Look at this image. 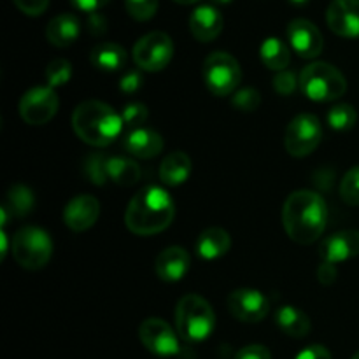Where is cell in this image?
<instances>
[{
    "label": "cell",
    "instance_id": "f546056e",
    "mask_svg": "<svg viewBox=\"0 0 359 359\" xmlns=\"http://www.w3.org/2000/svg\"><path fill=\"white\" fill-rule=\"evenodd\" d=\"M70 77H72V63L69 60L56 58L46 67V83L53 90L69 83Z\"/></svg>",
    "mask_w": 359,
    "mask_h": 359
},
{
    "label": "cell",
    "instance_id": "9a60e30c",
    "mask_svg": "<svg viewBox=\"0 0 359 359\" xmlns=\"http://www.w3.org/2000/svg\"><path fill=\"white\" fill-rule=\"evenodd\" d=\"M100 216V202L93 195H77L63 210V221L72 231H86Z\"/></svg>",
    "mask_w": 359,
    "mask_h": 359
},
{
    "label": "cell",
    "instance_id": "8992f818",
    "mask_svg": "<svg viewBox=\"0 0 359 359\" xmlns=\"http://www.w3.org/2000/svg\"><path fill=\"white\" fill-rule=\"evenodd\" d=\"M11 252L21 269L41 270L51 259L53 241L42 228L23 226L14 233Z\"/></svg>",
    "mask_w": 359,
    "mask_h": 359
},
{
    "label": "cell",
    "instance_id": "60d3db41",
    "mask_svg": "<svg viewBox=\"0 0 359 359\" xmlns=\"http://www.w3.org/2000/svg\"><path fill=\"white\" fill-rule=\"evenodd\" d=\"M337 276H339V270H337L335 265H330V263H321L318 270V279L319 283L325 284V286H330V284L335 283Z\"/></svg>",
    "mask_w": 359,
    "mask_h": 359
},
{
    "label": "cell",
    "instance_id": "ffe728a7",
    "mask_svg": "<svg viewBox=\"0 0 359 359\" xmlns=\"http://www.w3.org/2000/svg\"><path fill=\"white\" fill-rule=\"evenodd\" d=\"M81 21L70 13L58 14L46 27V37L56 48H69L79 39Z\"/></svg>",
    "mask_w": 359,
    "mask_h": 359
},
{
    "label": "cell",
    "instance_id": "ac0fdd59",
    "mask_svg": "<svg viewBox=\"0 0 359 359\" xmlns=\"http://www.w3.org/2000/svg\"><path fill=\"white\" fill-rule=\"evenodd\" d=\"M223 25V14L216 6H210V4L198 6L189 16V30L193 37L200 42H210L219 37Z\"/></svg>",
    "mask_w": 359,
    "mask_h": 359
},
{
    "label": "cell",
    "instance_id": "4dcf8cb0",
    "mask_svg": "<svg viewBox=\"0 0 359 359\" xmlns=\"http://www.w3.org/2000/svg\"><path fill=\"white\" fill-rule=\"evenodd\" d=\"M340 196L347 205L359 207V165L344 175L340 182Z\"/></svg>",
    "mask_w": 359,
    "mask_h": 359
},
{
    "label": "cell",
    "instance_id": "f35d334b",
    "mask_svg": "<svg viewBox=\"0 0 359 359\" xmlns=\"http://www.w3.org/2000/svg\"><path fill=\"white\" fill-rule=\"evenodd\" d=\"M294 359H332V354L325 346H309L300 351Z\"/></svg>",
    "mask_w": 359,
    "mask_h": 359
},
{
    "label": "cell",
    "instance_id": "ba28073f",
    "mask_svg": "<svg viewBox=\"0 0 359 359\" xmlns=\"http://www.w3.org/2000/svg\"><path fill=\"white\" fill-rule=\"evenodd\" d=\"M323 140V126L318 116L304 114L294 116L284 133L286 151L294 158H305L318 149Z\"/></svg>",
    "mask_w": 359,
    "mask_h": 359
},
{
    "label": "cell",
    "instance_id": "ee69618b",
    "mask_svg": "<svg viewBox=\"0 0 359 359\" xmlns=\"http://www.w3.org/2000/svg\"><path fill=\"white\" fill-rule=\"evenodd\" d=\"M175 4H181V6H193V4L200 2V0H174Z\"/></svg>",
    "mask_w": 359,
    "mask_h": 359
},
{
    "label": "cell",
    "instance_id": "6da1fadb",
    "mask_svg": "<svg viewBox=\"0 0 359 359\" xmlns=\"http://www.w3.org/2000/svg\"><path fill=\"white\" fill-rule=\"evenodd\" d=\"M328 221L326 202L319 193L300 189L291 193L283 207V223L287 237L302 245L312 244L323 235Z\"/></svg>",
    "mask_w": 359,
    "mask_h": 359
},
{
    "label": "cell",
    "instance_id": "7c38bea8",
    "mask_svg": "<svg viewBox=\"0 0 359 359\" xmlns=\"http://www.w3.org/2000/svg\"><path fill=\"white\" fill-rule=\"evenodd\" d=\"M228 311L242 323H259L269 314V300L258 290H235L228 294Z\"/></svg>",
    "mask_w": 359,
    "mask_h": 359
},
{
    "label": "cell",
    "instance_id": "b9f144b4",
    "mask_svg": "<svg viewBox=\"0 0 359 359\" xmlns=\"http://www.w3.org/2000/svg\"><path fill=\"white\" fill-rule=\"evenodd\" d=\"M88 28H90L91 34L102 35L107 30V21H105V18L102 14L93 13L90 14V20H88Z\"/></svg>",
    "mask_w": 359,
    "mask_h": 359
},
{
    "label": "cell",
    "instance_id": "5bb4252c",
    "mask_svg": "<svg viewBox=\"0 0 359 359\" xmlns=\"http://www.w3.org/2000/svg\"><path fill=\"white\" fill-rule=\"evenodd\" d=\"M326 23L340 37L359 39V0H333L326 11Z\"/></svg>",
    "mask_w": 359,
    "mask_h": 359
},
{
    "label": "cell",
    "instance_id": "4316f807",
    "mask_svg": "<svg viewBox=\"0 0 359 359\" xmlns=\"http://www.w3.org/2000/svg\"><path fill=\"white\" fill-rule=\"evenodd\" d=\"M7 210L13 212V216L18 217H25L27 214H30L35 207V196L32 193L30 188L23 184H16L9 189L7 193V203L6 205Z\"/></svg>",
    "mask_w": 359,
    "mask_h": 359
},
{
    "label": "cell",
    "instance_id": "8fae6325",
    "mask_svg": "<svg viewBox=\"0 0 359 359\" xmlns=\"http://www.w3.org/2000/svg\"><path fill=\"white\" fill-rule=\"evenodd\" d=\"M177 335L179 333H175L170 325L160 318H149L139 326L140 342L149 353L160 358L177 356L181 353V342Z\"/></svg>",
    "mask_w": 359,
    "mask_h": 359
},
{
    "label": "cell",
    "instance_id": "f6af8a7d",
    "mask_svg": "<svg viewBox=\"0 0 359 359\" xmlns=\"http://www.w3.org/2000/svg\"><path fill=\"white\" fill-rule=\"evenodd\" d=\"M291 4H293V6H297V7H302V6H305V4H309L311 2V0H290Z\"/></svg>",
    "mask_w": 359,
    "mask_h": 359
},
{
    "label": "cell",
    "instance_id": "52a82bcc",
    "mask_svg": "<svg viewBox=\"0 0 359 359\" xmlns=\"http://www.w3.org/2000/svg\"><path fill=\"white\" fill-rule=\"evenodd\" d=\"M203 81L210 93L216 97H228L235 93L241 84L242 70L241 63L230 53H210L203 62Z\"/></svg>",
    "mask_w": 359,
    "mask_h": 359
},
{
    "label": "cell",
    "instance_id": "603a6c76",
    "mask_svg": "<svg viewBox=\"0 0 359 359\" xmlns=\"http://www.w3.org/2000/svg\"><path fill=\"white\" fill-rule=\"evenodd\" d=\"M126 51L116 42H102L90 53V62L95 69L102 72H118L126 65Z\"/></svg>",
    "mask_w": 359,
    "mask_h": 359
},
{
    "label": "cell",
    "instance_id": "d6a6232c",
    "mask_svg": "<svg viewBox=\"0 0 359 359\" xmlns=\"http://www.w3.org/2000/svg\"><path fill=\"white\" fill-rule=\"evenodd\" d=\"M147 116H149V111H147L146 105L142 102H130L123 107L121 118L123 123H125L126 128H140V126L146 123Z\"/></svg>",
    "mask_w": 359,
    "mask_h": 359
},
{
    "label": "cell",
    "instance_id": "277c9868",
    "mask_svg": "<svg viewBox=\"0 0 359 359\" xmlns=\"http://www.w3.org/2000/svg\"><path fill=\"white\" fill-rule=\"evenodd\" d=\"M175 326L182 340L198 344L209 339L216 326V314L205 298L198 294H186L177 302Z\"/></svg>",
    "mask_w": 359,
    "mask_h": 359
},
{
    "label": "cell",
    "instance_id": "bcb514c9",
    "mask_svg": "<svg viewBox=\"0 0 359 359\" xmlns=\"http://www.w3.org/2000/svg\"><path fill=\"white\" fill-rule=\"evenodd\" d=\"M233 0H212V4H216V6H228V4H231Z\"/></svg>",
    "mask_w": 359,
    "mask_h": 359
},
{
    "label": "cell",
    "instance_id": "74e56055",
    "mask_svg": "<svg viewBox=\"0 0 359 359\" xmlns=\"http://www.w3.org/2000/svg\"><path fill=\"white\" fill-rule=\"evenodd\" d=\"M233 359H272V354L265 346L252 344V346L242 347Z\"/></svg>",
    "mask_w": 359,
    "mask_h": 359
},
{
    "label": "cell",
    "instance_id": "484cf974",
    "mask_svg": "<svg viewBox=\"0 0 359 359\" xmlns=\"http://www.w3.org/2000/svg\"><path fill=\"white\" fill-rule=\"evenodd\" d=\"M109 181L118 186H132L140 179V167L130 158L109 156L107 158Z\"/></svg>",
    "mask_w": 359,
    "mask_h": 359
},
{
    "label": "cell",
    "instance_id": "30bf717a",
    "mask_svg": "<svg viewBox=\"0 0 359 359\" xmlns=\"http://www.w3.org/2000/svg\"><path fill=\"white\" fill-rule=\"evenodd\" d=\"M58 95L49 86H35L20 100V116L28 125H46L58 111Z\"/></svg>",
    "mask_w": 359,
    "mask_h": 359
},
{
    "label": "cell",
    "instance_id": "e575fe53",
    "mask_svg": "<svg viewBox=\"0 0 359 359\" xmlns=\"http://www.w3.org/2000/svg\"><path fill=\"white\" fill-rule=\"evenodd\" d=\"M300 86V77H297V74L291 72V70H280L277 72V76L273 77V88L279 95L284 97H290L297 88Z\"/></svg>",
    "mask_w": 359,
    "mask_h": 359
},
{
    "label": "cell",
    "instance_id": "9c48e42d",
    "mask_svg": "<svg viewBox=\"0 0 359 359\" xmlns=\"http://www.w3.org/2000/svg\"><path fill=\"white\" fill-rule=\"evenodd\" d=\"M174 56V42L165 32H149L133 46V62L140 70L160 72Z\"/></svg>",
    "mask_w": 359,
    "mask_h": 359
},
{
    "label": "cell",
    "instance_id": "8d00e7d4",
    "mask_svg": "<svg viewBox=\"0 0 359 359\" xmlns=\"http://www.w3.org/2000/svg\"><path fill=\"white\" fill-rule=\"evenodd\" d=\"M13 2L27 16H41L49 6V0H13Z\"/></svg>",
    "mask_w": 359,
    "mask_h": 359
},
{
    "label": "cell",
    "instance_id": "7bdbcfd3",
    "mask_svg": "<svg viewBox=\"0 0 359 359\" xmlns=\"http://www.w3.org/2000/svg\"><path fill=\"white\" fill-rule=\"evenodd\" d=\"M0 238H2V252H0V258H6V255L9 252V245H7V233L6 230L2 228V231H0Z\"/></svg>",
    "mask_w": 359,
    "mask_h": 359
},
{
    "label": "cell",
    "instance_id": "836d02e7",
    "mask_svg": "<svg viewBox=\"0 0 359 359\" xmlns=\"http://www.w3.org/2000/svg\"><path fill=\"white\" fill-rule=\"evenodd\" d=\"M126 13L137 21H147L156 14L158 0H125Z\"/></svg>",
    "mask_w": 359,
    "mask_h": 359
},
{
    "label": "cell",
    "instance_id": "83f0119b",
    "mask_svg": "<svg viewBox=\"0 0 359 359\" xmlns=\"http://www.w3.org/2000/svg\"><path fill=\"white\" fill-rule=\"evenodd\" d=\"M326 121L337 132H347L354 128L358 121V112L353 105L349 104H337L326 114Z\"/></svg>",
    "mask_w": 359,
    "mask_h": 359
},
{
    "label": "cell",
    "instance_id": "7402d4cb",
    "mask_svg": "<svg viewBox=\"0 0 359 359\" xmlns=\"http://www.w3.org/2000/svg\"><path fill=\"white\" fill-rule=\"evenodd\" d=\"M193 163L184 151L167 154L160 165V181L167 186H181L189 179Z\"/></svg>",
    "mask_w": 359,
    "mask_h": 359
},
{
    "label": "cell",
    "instance_id": "7a4b0ae2",
    "mask_svg": "<svg viewBox=\"0 0 359 359\" xmlns=\"http://www.w3.org/2000/svg\"><path fill=\"white\" fill-rule=\"evenodd\" d=\"M175 216V205L167 189L144 186L130 200L125 212V224L132 233L147 237L167 230Z\"/></svg>",
    "mask_w": 359,
    "mask_h": 359
},
{
    "label": "cell",
    "instance_id": "ab89813d",
    "mask_svg": "<svg viewBox=\"0 0 359 359\" xmlns=\"http://www.w3.org/2000/svg\"><path fill=\"white\" fill-rule=\"evenodd\" d=\"M109 2H111V0H70V4H72L76 9L83 11V13H88V14L98 13V11H100L102 7L107 6Z\"/></svg>",
    "mask_w": 359,
    "mask_h": 359
},
{
    "label": "cell",
    "instance_id": "d6986e66",
    "mask_svg": "<svg viewBox=\"0 0 359 359\" xmlns=\"http://www.w3.org/2000/svg\"><path fill=\"white\" fill-rule=\"evenodd\" d=\"M123 146H125L126 153H130L132 156L149 160L163 151V139L154 130L140 126V128H133L126 133Z\"/></svg>",
    "mask_w": 359,
    "mask_h": 359
},
{
    "label": "cell",
    "instance_id": "4fadbf2b",
    "mask_svg": "<svg viewBox=\"0 0 359 359\" xmlns=\"http://www.w3.org/2000/svg\"><path fill=\"white\" fill-rule=\"evenodd\" d=\"M290 46L300 58H318L325 48V39L312 21L298 18L287 25Z\"/></svg>",
    "mask_w": 359,
    "mask_h": 359
},
{
    "label": "cell",
    "instance_id": "cb8c5ba5",
    "mask_svg": "<svg viewBox=\"0 0 359 359\" xmlns=\"http://www.w3.org/2000/svg\"><path fill=\"white\" fill-rule=\"evenodd\" d=\"M276 325L287 337H294V339H302V337L311 332L309 316L298 307H293V305H283V307L277 309Z\"/></svg>",
    "mask_w": 359,
    "mask_h": 359
},
{
    "label": "cell",
    "instance_id": "5b68a950",
    "mask_svg": "<svg viewBox=\"0 0 359 359\" xmlns=\"http://www.w3.org/2000/svg\"><path fill=\"white\" fill-rule=\"evenodd\" d=\"M300 90L314 102H333L346 93L347 81L332 63L314 62L302 70Z\"/></svg>",
    "mask_w": 359,
    "mask_h": 359
},
{
    "label": "cell",
    "instance_id": "3957f363",
    "mask_svg": "<svg viewBox=\"0 0 359 359\" xmlns=\"http://www.w3.org/2000/svg\"><path fill=\"white\" fill-rule=\"evenodd\" d=\"M121 114L100 100H86L72 114V128L83 142L93 147H105L123 132Z\"/></svg>",
    "mask_w": 359,
    "mask_h": 359
},
{
    "label": "cell",
    "instance_id": "d4e9b609",
    "mask_svg": "<svg viewBox=\"0 0 359 359\" xmlns=\"http://www.w3.org/2000/svg\"><path fill=\"white\" fill-rule=\"evenodd\" d=\"M259 56H262L263 65L269 67L270 70H286L291 62V49L284 44L280 39L269 37L263 41L262 48H259Z\"/></svg>",
    "mask_w": 359,
    "mask_h": 359
},
{
    "label": "cell",
    "instance_id": "d590c367",
    "mask_svg": "<svg viewBox=\"0 0 359 359\" xmlns=\"http://www.w3.org/2000/svg\"><path fill=\"white\" fill-rule=\"evenodd\" d=\"M142 83H144V77L142 74H140V70L137 69L126 70V72L123 74L121 79H119V90L126 95H133L142 88Z\"/></svg>",
    "mask_w": 359,
    "mask_h": 359
},
{
    "label": "cell",
    "instance_id": "7dc6e473",
    "mask_svg": "<svg viewBox=\"0 0 359 359\" xmlns=\"http://www.w3.org/2000/svg\"><path fill=\"white\" fill-rule=\"evenodd\" d=\"M351 359H359V351H358V353H356V354H354V356H353V358H351Z\"/></svg>",
    "mask_w": 359,
    "mask_h": 359
},
{
    "label": "cell",
    "instance_id": "f1b7e54d",
    "mask_svg": "<svg viewBox=\"0 0 359 359\" xmlns=\"http://www.w3.org/2000/svg\"><path fill=\"white\" fill-rule=\"evenodd\" d=\"M107 158L104 154H90V156L84 158L83 163V172L88 179H90L91 184L95 186H104L109 181L107 175Z\"/></svg>",
    "mask_w": 359,
    "mask_h": 359
},
{
    "label": "cell",
    "instance_id": "44dd1931",
    "mask_svg": "<svg viewBox=\"0 0 359 359\" xmlns=\"http://www.w3.org/2000/svg\"><path fill=\"white\" fill-rule=\"evenodd\" d=\"M231 237L226 230L219 226H210L198 235L195 242V249L198 256L207 262L219 259L230 251Z\"/></svg>",
    "mask_w": 359,
    "mask_h": 359
},
{
    "label": "cell",
    "instance_id": "e0dca14e",
    "mask_svg": "<svg viewBox=\"0 0 359 359\" xmlns=\"http://www.w3.org/2000/svg\"><path fill=\"white\" fill-rule=\"evenodd\" d=\"M189 266H191V258L188 251L179 245H172L156 256L154 272L163 283H179L188 273Z\"/></svg>",
    "mask_w": 359,
    "mask_h": 359
},
{
    "label": "cell",
    "instance_id": "2e32d148",
    "mask_svg": "<svg viewBox=\"0 0 359 359\" xmlns=\"http://www.w3.org/2000/svg\"><path fill=\"white\" fill-rule=\"evenodd\" d=\"M359 255V231L358 230H342L330 235L321 244L323 263L339 265Z\"/></svg>",
    "mask_w": 359,
    "mask_h": 359
},
{
    "label": "cell",
    "instance_id": "1f68e13d",
    "mask_svg": "<svg viewBox=\"0 0 359 359\" xmlns=\"http://www.w3.org/2000/svg\"><path fill=\"white\" fill-rule=\"evenodd\" d=\"M231 104L235 109L242 112H255L262 104V95L255 88H242V90L235 91L231 97Z\"/></svg>",
    "mask_w": 359,
    "mask_h": 359
}]
</instances>
